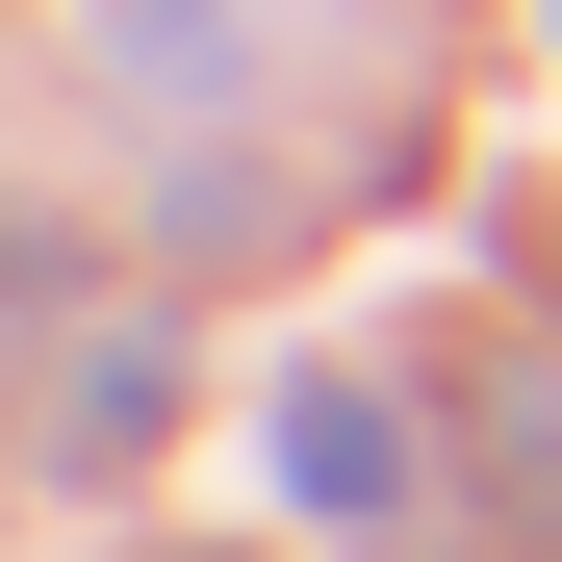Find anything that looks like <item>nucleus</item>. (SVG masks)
Segmentation results:
<instances>
[{
    "label": "nucleus",
    "instance_id": "f257e3e1",
    "mask_svg": "<svg viewBox=\"0 0 562 562\" xmlns=\"http://www.w3.org/2000/svg\"><path fill=\"white\" fill-rule=\"evenodd\" d=\"M384 486H409L384 384H281V512H384Z\"/></svg>",
    "mask_w": 562,
    "mask_h": 562
},
{
    "label": "nucleus",
    "instance_id": "f03ea898",
    "mask_svg": "<svg viewBox=\"0 0 562 562\" xmlns=\"http://www.w3.org/2000/svg\"><path fill=\"white\" fill-rule=\"evenodd\" d=\"M154 409H179V358H154V333H103V358L52 384V460H154Z\"/></svg>",
    "mask_w": 562,
    "mask_h": 562
}]
</instances>
